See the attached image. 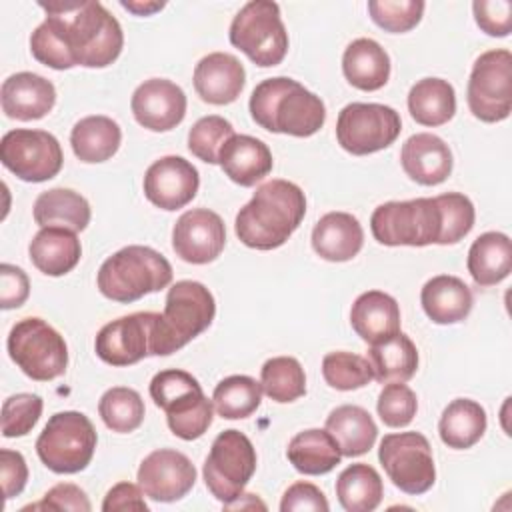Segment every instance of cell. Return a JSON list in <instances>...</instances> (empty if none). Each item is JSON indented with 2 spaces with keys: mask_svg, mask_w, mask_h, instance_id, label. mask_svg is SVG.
<instances>
[{
  "mask_svg": "<svg viewBox=\"0 0 512 512\" xmlns=\"http://www.w3.org/2000/svg\"><path fill=\"white\" fill-rule=\"evenodd\" d=\"M122 142V130L108 116H86L78 120L70 132V144L80 162L96 164L110 160Z\"/></svg>",
  "mask_w": 512,
  "mask_h": 512,
  "instance_id": "cell-32",
  "label": "cell"
},
{
  "mask_svg": "<svg viewBox=\"0 0 512 512\" xmlns=\"http://www.w3.org/2000/svg\"><path fill=\"white\" fill-rule=\"evenodd\" d=\"M378 460L392 484L406 494H424L436 482L432 448L420 432L386 434L378 448Z\"/></svg>",
  "mask_w": 512,
  "mask_h": 512,
  "instance_id": "cell-11",
  "label": "cell"
},
{
  "mask_svg": "<svg viewBox=\"0 0 512 512\" xmlns=\"http://www.w3.org/2000/svg\"><path fill=\"white\" fill-rule=\"evenodd\" d=\"M164 412L168 428L174 436L182 440H196L210 428L214 404L204 396L202 390H196L172 402Z\"/></svg>",
  "mask_w": 512,
  "mask_h": 512,
  "instance_id": "cell-40",
  "label": "cell"
},
{
  "mask_svg": "<svg viewBox=\"0 0 512 512\" xmlns=\"http://www.w3.org/2000/svg\"><path fill=\"white\" fill-rule=\"evenodd\" d=\"M204 482L210 494L224 506L238 500L256 472V450L240 430L220 432L204 462Z\"/></svg>",
  "mask_w": 512,
  "mask_h": 512,
  "instance_id": "cell-10",
  "label": "cell"
},
{
  "mask_svg": "<svg viewBox=\"0 0 512 512\" xmlns=\"http://www.w3.org/2000/svg\"><path fill=\"white\" fill-rule=\"evenodd\" d=\"M0 474H2V488L6 500L18 496L28 480V466L24 456L18 450L2 448L0 450Z\"/></svg>",
  "mask_w": 512,
  "mask_h": 512,
  "instance_id": "cell-54",
  "label": "cell"
},
{
  "mask_svg": "<svg viewBox=\"0 0 512 512\" xmlns=\"http://www.w3.org/2000/svg\"><path fill=\"white\" fill-rule=\"evenodd\" d=\"M156 312H134L100 328L94 350L110 366H130L152 356Z\"/></svg>",
  "mask_w": 512,
  "mask_h": 512,
  "instance_id": "cell-15",
  "label": "cell"
},
{
  "mask_svg": "<svg viewBox=\"0 0 512 512\" xmlns=\"http://www.w3.org/2000/svg\"><path fill=\"white\" fill-rule=\"evenodd\" d=\"M12 362L32 380L48 382L66 372L68 346L46 320L28 316L18 320L6 340Z\"/></svg>",
  "mask_w": 512,
  "mask_h": 512,
  "instance_id": "cell-8",
  "label": "cell"
},
{
  "mask_svg": "<svg viewBox=\"0 0 512 512\" xmlns=\"http://www.w3.org/2000/svg\"><path fill=\"white\" fill-rule=\"evenodd\" d=\"M376 410L386 426L404 428L416 416L418 400L412 388H408L404 382H388L378 394Z\"/></svg>",
  "mask_w": 512,
  "mask_h": 512,
  "instance_id": "cell-47",
  "label": "cell"
},
{
  "mask_svg": "<svg viewBox=\"0 0 512 512\" xmlns=\"http://www.w3.org/2000/svg\"><path fill=\"white\" fill-rule=\"evenodd\" d=\"M32 264L46 276L68 274L82 256V246L74 230L64 226H44L28 246Z\"/></svg>",
  "mask_w": 512,
  "mask_h": 512,
  "instance_id": "cell-26",
  "label": "cell"
},
{
  "mask_svg": "<svg viewBox=\"0 0 512 512\" xmlns=\"http://www.w3.org/2000/svg\"><path fill=\"white\" fill-rule=\"evenodd\" d=\"M30 52L32 56L54 70H68L74 68V62L68 54V48L56 28V24L46 18L30 36Z\"/></svg>",
  "mask_w": 512,
  "mask_h": 512,
  "instance_id": "cell-48",
  "label": "cell"
},
{
  "mask_svg": "<svg viewBox=\"0 0 512 512\" xmlns=\"http://www.w3.org/2000/svg\"><path fill=\"white\" fill-rule=\"evenodd\" d=\"M372 236L384 246H428L442 240V212L434 198L392 200L370 216Z\"/></svg>",
  "mask_w": 512,
  "mask_h": 512,
  "instance_id": "cell-6",
  "label": "cell"
},
{
  "mask_svg": "<svg viewBox=\"0 0 512 512\" xmlns=\"http://www.w3.org/2000/svg\"><path fill=\"white\" fill-rule=\"evenodd\" d=\"M44 402L38 394L20 392L4 400L2 404V434L6 438L26 436L40 420Z\"/></svg>",
  "mask_w": 512,
  "mask_h": 512,
  "instance_id": "cell-46",
  "label": "cell"
},
{
  "mask_svg": "<svg viewBox=\"0 0 512 512\" xmlns=\"http://www.w3.org/2000/svg\"><path fill=\"white\" fill-rule=\"evenodd\" d=\"M408 110L422 126H442L456 112V92L448 80L422 78L408 92Z\"/></svg>",
  "mask_w": 512,
  "mask_h": 512,
  "instance_id": "cell-36",
  "label": "cell"
},
{
  "mask_svg": "<svg viewBox=\"0 0 512 512\" xmlns=\"http://www.w3.org/2000/svg\"><path fill=\"white\" fill-rule=\"evenodd\" d=\"M384 486L380 474L364 464H350L344 468L336 480V496L344 510L348 512H372L382 502Z\"/></svg>",
  "mask_w": 512,
  "mask_h": 512,
  "instance_id": "cell-37",
  "label": "cell"
},
{
  "mask_svg": "<svg viewBox=\"0 0 512 512\" xmlns=\"http://www.w3.org/2000/svg\"><path fill=\"white\" fill-rule=\"evenodd\" d=\"M342 72L354 88L374 92L390 78V58L376 40L356 38L344 50Z\"/></svg>",
  "mask_w": 512,
  "mask_h": 512,
  "instance_id": "cell-28",
  "label": "cell"
},
{
  "mask_svg": "<svg viewBox=\"0 0 512 512\" xmlns=\"http://www.w3.org/2000/svg\"><path fill=\"white\" fill-rule=\"evenodd\" d=\"M260 386L274 402H294L306 394V374L296 358L276 356L264 362L260 370Z\"/></svg>",
  "mask_w": 512,
  "mask_h": 512,
  "instance_id": "cell-39",
  "label": "cell"
},
{
  "mask_svg": "<svg viewBox=\"0 0 512 512\" xmlns=\"http://www.w3.org/2000/svg\"><path fill=\"white\" fill-rule=\"evenodd\" d=\"M30 294V282L22 268L14 264L0 266V308L10 310L26 302Z\"/></svg>",
  "mask_w": 512,
  "mask_h": 512,
  "instance_id": "cell-53",
  "label": "cell"
},
{
  "mask_svg": "<svg viewBox=\"0 0 512 512\" xmlns=\"http://www.w3.org/2000/svg\"><path fill=\"white\" fill-rule=\"evenodd\" d=\"M142 396L126 386H114L106 390L98 402V414L106 428L118 434L134 432L144 420Z\"/></svg>",
  "mask_w": 512,
  "mask_h": 512,
  "instance_id": "cell-41",
  "label": "cell"
},
{
  "mask_svg": "<svg viewBox=\"0 0 512 512\" xmlns=\"http://www.w3.org/2000/svg\"><path fill=\"white\" fill-rule=\"evenodd\" d=\"M326 430L336 440L342 456L366 454L378 436V426L370 412L356 404H344L334 408L326 418Z\"/></svg>",
  "mask_w": 512,
  "mask_h": 512,
  "instance_id": "cell-29",
  "label": "cell"
},
{
  "mask_svg": "<svg viewBox=\"0 0 512 512\" xmlns=\"http://www.w3.org/2000/svg\"><path fill=\"white\" fill-rule=\"evenodd\" d=\"M362 244V224L348 212H328L312 230V248L328 262L352 260L362 250Z\"/></svg>",
  "mask_w": 512,
  "mask_h": 512,
  "instance_id": "cell-24",
  "label": "cell"
},
{
  "mask_svg": "<svg viewBox=\"0 0 512 512\" xmlns=\"http://www.w3.org/2000/svg\"><path fill=\"white\" fill-rule=\"evenodd\" d=\"M474 20L488 36L504 38L512 30V2L510 0H476L472 4Z\"/></svg>",
  "mask_w": 512,
  "mask_h": 512,
  "instance_id": "cell-50",
  "label": "cell"
},
{
  "mask_svg": "<svg viewBox=\"0 0 512 512\" xmlns=\"http://www.w3.org/2000/svg\"><path fill=\"white\" fill-rule=\"evenodd\" d=\"M246 84L242 62L226 52H212L204 56L194 68L196 94L216 106L234 102Z\"/></svg>",
  "mask_w": 512,
  "mask_h": 512,
  "instance_id": "cell-21",
  "label": "cell"
},
{
  "mask_svg": "<svg viewBox=\"0 0 512 512\" xmlns=\"http://www.w3.org/2000/svg\"><path fill=\"white\" fill-rule=\"evenodd\" d=\"M424 6L422 0H370L368 12L374 24L382 30L402 34L422 20Z\"/></svg>",
  "mask_w": 512,
  "mask_h": 512,
  "instance_id": "cell-44",
  "label": "cell"
},
{
  "mask_svg": "<svg viewBox=\"0 0 512 512\" xmlns=\"http://www.w3.org/2000/svg\"><path fill=\"white\" fill-rule=\"evenodd\" d=\"M196 482V468L190 458L172 448L150 452L138 468V486L156 502L184 498Z\"/></svg>",
  "mask_w": 512,
  "mask_h": 512,
  "instance_id": "cell-16",
  "label": "cell"
},
{
  "mask_svg": "<svg viewBox=\"0 0 512 512\" xmlns=\"http://www.w3.org/2000/svg\"><path fill=\"white\" fill-rule=\"evenodd\" d=\"M350 324L364 342L376 344L400 332V306L386 292H362L352 304Z\"/></svg>",
  "mask_w": 512,
  "mask_h": 512,
  "instance_id": "cell-25",
  "label": "cell"
},
{
  "mask_svg": "<svg viewBox=\"0 0 512 512\" xmlns=\"http://www.w3.org/2000/svg\"><path fill=\"white\" fill-rule=\"evenodd\" d=\"M200 382L188 374L186 370H178V368H168L158 372L152 382H150V396L154 400V404L162 410H166L172 402L180 400L182 396L200 390Z\"/></svg>",
  "mask_w": 512,
  "mask_h": 512,
  "instance_id": "cell-49",
  "label": "cell"
},
{
  "mask_svg": "<svg viewBox=\"0 0 512 512\" xmlns=\"http://www.w3.org/2000/svg\"><path fill=\"white\" fill-rule=\"evenodd\" d=\"M226 244L222 218L208 208L186 210L172 228V248L188 264H208Z\"/></svg>",
  "mask_w": 512,
  "mask_h": 512,
  "instance_id": "cell-17",
  "label": "cell"
},
{
  "mask_svg": "<svg viewBox=\"0 0 512 512\" xmlns=\"http://www.w3.org/2000/svg\"><path fill=\"white\" fill-rule=\"evenodd\" d=\"M230 42L256 66L270 68L288 52V32L280 18V6L270 0L244 4L230 24Z\"/></svg>",
  "mask_w": 512,
  "mask_h": 512,
  "instance_id": "cell-9",
  "label": "cell"
},
{
  "mask_svg": "<svg viewBox=\"0 0 512 512\" xmlns=\"http://www.w3.org/2000/svg\"><path fill=\"white\" fill-rule=\"evenodd\" d=\"M102 510L104 512H126V510L146 512L148 504L144 500V492L140 486L130 482H118L104 496Z\"/></svg>",
  "mask_w": 512,
  "mask_h": 512,
  "instance_id": "cell-55",
  "label": "cell"
},
{
  "mask_svg": "<svg viewBox=\"0 0 512 512\" xmlns=\"http://www.w3.org/2000/svg\"><path fill=\"white\" fill-rule=\"evenodd\" d=\"M96 442L98 436L90 418L76 410H64L46 422L36 440V454L48 470L76 474L90 464Z\"/></svg>",
  "mask_w": 512,
  "mask_h": 512,
  "instance_id": "cell-7",
  "label": "cell"
},
{
  "mask_svg": "<svg viewBox=\"0 0 512 512\" xmlns=\"http://www.w3.org/2000/svg\"><path fill=\"white\" fill-rule=\"evenodd\" d=\"M290 464L308 476H320L340 464V448L328 430L308 428L298 432L286 450Z\"/></svg>",
  "mask_w": 512,
  "mask_h": 512,
  "instance_id": "cell-33",
  "label": "cell"
},
{
  "mask_svg": "<svg viewBox=\"0 0 512 512\" xmlns=\"http://www.w3.org/2000/svg\"><path fill=\"white\" fill-rule=\"evenodd\" d=\"M2 110L8 118L30 122L44 118L56 104V88L34 72H16L2 82Z\"/></svg>",
  "mask_w": 512,
  "mask_h": 512,
  "instance_id": "cell-20",
  "label": "cell"
},
{
  "mask_svg": "<svg viewBox=\"0 0 512 512\" xmlns=\"http://www.w3.org/2000/svg\"><path fill=\"white\" fill-rule=\"evenodd\" d=\"M420 302L432 322L456 324L470 314L474 298L464 280L450 274H438L422 286Z\"/></svg>",
  "mask_w": 512,
  "mask_h": 512,
  "instance_id": "cell-27",
  "label": "cell"
},
{
  "mask_svg": "<svg viewBox=\"0 0 512 512\" xmlns=\"http://www.w3.org/2000/svg\"><path fill=\"white\" fill-rule=\"evenodd\" d=\"M468 108L482 122H502L512 110V54L504 48L480 54L468 80Z\"/></svg>",
  "mask_w": 512,
  "mask_h": 512,
  "instance_id": "cell-13",
  "label": "cell"
},
{
  "mask_svg": "<svg viewBox=\"0 0 512 512\" xmlns=\"http://www.w3.org/2000/svg\"><path fill=\"white\" fill-rule=\"evenodd\" d=\"M322 376L328 386L348 392L366 386L372 380V368L364 356L338 350L322 358Z\"/></svg>",
  "mask_w": 512,
  "mask_h": 512,
  "instance_id": "cell-42",
  "label": "cell"
},
{
  "mask_svg": "<svg viewBox=\"0 0 512 512\" xmlns=\"http://www.w3.org/2000/svg\"><path fill=\"white\" fill-rule=\"evenodd\" d=\"M136 122L152 132L176 128L186 116L184 90L166 78L144 80L130 100Z\"/></svg>",
  "mask_w": 512,
  "mask_h": 512,
  "instance_id": "cell-19",
  "label": "cell"
},
{
  "mask_svg": "<svg viewBox=\"0 0 512 512\" xmlns=\"http://www.w3.org/2000/svg\"><path fill=\"white\" fill-rule=\"evenodd\" d=\"M22 510H56V512H62V510H72V512H90L92 506H90V500L86 496V492L76 486V484H70V482H60L56 486H52L44 498L36 504H30Z\"/></svg>",
  "mask_w": 512,
  "mask_h": 512,
  "instance_id": "cell-51",
  "label": "cell"
},
{
  "mask_svg": "<svg viewBox=\"0 0 512 512\" xmlns=\"http://www.w3.org/2000/svg\"><path fill=\"white\" fill-rule=\"evenodd\" d=\"M366 360L374 380L382 384L406 382L416 374L418 350L404 332H396L386 340L370 344Z\"/></svg>",
  "mask_w": 512,
  "mask_h": 512,
  "instance_id": "cell-31",
  "label": "cell"
},
{
  "mask_svg": "<svg viewBox=\"0 0 512 512\" xmlns=\"http://www.w3.org/2000/svg\"><path fill=\"white\" fill-rule=\"evenodd\" d=\"M74 62V66L104 68L122 52L124 34L120 22L100 2H40Z\"/></svg>",
  "mask_w": 512,
  "mask_h": 512,
  "instance_id": "cell-1",
  "label": "cell"
},
{
  "mask_svg": "<svg viewBox=\"0 0 512 512\" xmlns=\"http://www.w3.org/2000/svg\"><path fill=\"white\" fill-rule=\"evenodd\" d=\"M218 164L232 182L240 186H254L270 174L274 162L270 148L260 138L234 134L222 146Z\"/></svg>",
  "mask_w": 512,
  "mask_h": 512,
  "instance_id": "cell-23",
  "label": "cell"
},
{
  "mask_svg": "<svg viewBox=\"0 0 512 512\" xmlns=\"http://www.w3.org/2000/svg\"><path fill=\"white\" fill-rule=\"evenodd\" d=\"M96 282L108 300L130 304L166 288L172 282V266L154 248L132 244L102 262Z\"/></svg>",
  "mask_w": 512,
  "mask_h": 512,
  "instance_id": "cell-5",
  "label": "cell"
},
{
  "mask_svg": "<svg viewBox=\"0 0 512 512\" xmlns=\"http://www.w3.org/2000/svg\"><path fill=\"white\" fill-rule=\"evenodd\" d=\"M234 136V126L222 116H204L188 132V150L206 164H218V156L228 138Z\"/></svg>",
  "mask_w": 512,
  "mask_h": 512,
  "instance_id": "cell-43",
  "label": "cell"
},
{
  "mask_svg": "<svg viewBox=\"0 0 512 512\" xmlns=\"http://www.w3.org/2000/svg\"><path fill=\"white\" fill-rule=\"evenodd\" d=\"M262 402V386L252 376L234 374L220 380L212 394L216 412L226 420H242L252 416Z\"/></svg>",
  "mask_w": 512,
  "mask_h": 512,
  "instance_id": "cell-38",
  "label": "cell"
},
{
  "mask_svg": "<svg viewBox=\"0 0 512 512\" xmlns=\"http://www.w3.org/2000/svg\"><path fill=\"white\" fill-rule=\"evenodd\" d=\"M200 186L198 170L182 156H162L144 174V196L162 210L184 208Z\"/></svg>",
  "mask_w": 512,
  "mask_h": 512,
  "instance_id": "cell-18",
  "label": "cell"
},
{
  "mask_svg": "<svg viewBox=\"0 0 512 512\" xmlns=\"http://www.w3.org/2000/svg\"><path fill=\"white\" fill-rule=\"evenodd\" d=\"M400 114L376 102H352L344 106L336 120L338 144L354 154L366 156L388 148L400 134Z\"/></svg>",
  "mask_w": 512,
  "mask_h": 512,
  "instance_id": "cell-12",
  "label": "cell"
},
{
  "mask_svg": "<svg viewBox=\"0 0 512 512\" xmlns=\"http://www.w3.org/2000/svg\"><path fill=\"white\" fill-rule=\"evenodd\" d=\"M250 116L268 132L308 138L324 126L326 108L320 96L300 82L276 76L262 80L252 90Z\"/></svg>",
  "mask_w": 512,
  "mask_h": 512,
  "instance_id": "cell-3",
  "label": "cell"
},
{
  "mask_svg": "<svg viewBox=\"0 0 512 512\" xmlns=\"http://www.w3.org/2000/svg\"><path fill=\"white\" fill-rule=\"evenodd\" d=\"M216 302L212 292L196 280H180L168 288L164 312L154 320L152 356H168L196 336L214 320Z\"/></svg>",
  "mask_w": 512,
  "mask_h": 512,
  "instance_id": "cell-4",
  "label": "cell"
},
{
  "mask_svg": "<svg viewBox=\"0 0 512 512\" xmlns=\"http://www.w3.org/2000/svg\"><path fill=\"white\" fill-rule=\"evenodd\" d=\"M400 164L414 182L422 186H436L452 172V152L440 136L418 132L402 144Z\"/></svg>",
  "mask_w": 512,
  "mask_h": 512,
  "instance_id": "cell-22",
  "label": "cell"
},
{
  "mask_svg": "<svg viewBox=\"0 0 512 512\" xmlns=\"http://www.w3.org/2000/svg\"><path fill=\"white\" fill-rule=\"evenodd\" d=\"M440 440L454 450L472 448L486 432V412L470 398L452 400L438 422Z\"/></svg>",
  "mask_w": 512,
  "mask_h": 512,
  "instance_id": "cell-35",
  "label": "cell"
},
{
  "mask_svg": "<svg viewBox=\"0 0 512 512\" xmlns=\"http://www.w3.org/2000/svg\"><path fill=\"white\" fill-rule=\"evenodd\" d=\"M442 212V240L440 244H456L460 242L474 226V204L468 196L460 192H446L436 196Z\"/></svg>",
  "mask_w": 512,
  "mask_h": 512,
  "instance_id": "cell-45",
  "label": "cell"
},
{
  "mask_svg": "<svg viewBox=\"0 0 512 512\" xmlns=\"http://www.w3.org/2000/svg\"><path fill=\"white\" fill-rule=\"evenodd\" d=\"M120 4H122V8L134 12L136 16H150L164 8V2H126V0H122Z\"/></svg>",
  "mask_w": 512,
  "mask_h": 512,
  "instance_id": "cell-56",
  "label": "cell"
},
{
  "mask_svg": "<svg viewBox=\"0 0 512 512\" xmlns=\"http://www.w3.org/2000/svg\"><path fill=\"white\" fill-rule=\"evenodd\" d=\"M0 160L24 182H46L60 172L64 156L50 132L16 128L2 136Z\"/></svg>",
  "mask_w": 512,
  "mask_h": 512,
  "instance_id": "cell-14",
  "label": "cell"
},
{
  "mask_svg": "<svg viewBox=\"0 0 512 512\" xmlns=\"http://www.w3.org/2000/svg\"><path fill=\"white\" fill-rule=\"evenodd\" d=\"M282 512H296V510H314V512H328L330 504L324 492L310 484V482H294L282 496L280 502Z\"/></svg>",
  "mask_w": 512,
  "mask_h": 512,
  "instance_id": "cell-52",
  "label": "cell"
},
{
  "mask_svg": "<svg viewBox=\"0 0 512 512\" xmlns=\"http://www.w3.org/2000/svg\"><path fill=\"white\" fill-rule=\"evenodd\" d=\"M468 272L478 286H494L502 282L512 268V246L504 232H484L480 234L466 260Z\"/></svg>",
  "mask_w": 512,
  "mask_h": 512,
  "instance_id": "cell-30",
  "label": "cell"
},
{
  "mask_svg": "<svg viewBox=\"0 0 512 512\" xmlns=\"http://www.w3.org/2000/svg\"><path fill=\"white\" fill-rule=\"evenodd\" d=\"M34 222L38 226H64L82 232L90 222L88 200L70 188H52L34 202Z\"/></svg>",
  "mask_w": 512,
  "mask_h": 512,
  "instance_id": "cell-34",
  "label": "cell"
},
{
  "mask_svg": "<svg viewBox=\"0 0 512 512\" xmlns=\"http://www.w3.org/2000/svg\"><path fill=\"white\" fill-rule=\"evenodd\" d=\"M306 214V196L300 186L288 180L260 184L234 222L238 240L256 250L280 248L300 226Z\"/></svg>",
  "mask_w": 512,
  "mask_h": 512,
  "instance_id": "cell-2",
  "label": "cell"
}]
</instances>
